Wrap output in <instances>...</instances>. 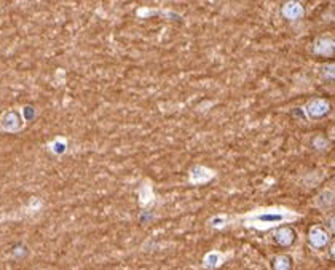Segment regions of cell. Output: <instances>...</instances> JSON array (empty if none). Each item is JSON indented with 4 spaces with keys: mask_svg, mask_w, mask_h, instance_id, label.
<instances>
[{
    "mask_svg": "<svg viewBox=\"0 0 335 270\" xmlns=\"http://www.w3.org/2000/svg\"><path fill=\"white\" fill-rule=\"evenodd\" d=\"M275 240L276 243L281 246H291L296 240V232L289 227H281L278 232L275 233Z\"/></svg>",
    "mask_w": 335,
    "mask_h": 270,
    "instance_id": "30bf717a",
    "label": "cell"
},
{
    "mask_svg": "<svg viewBox=\"0 0 335 270\" xmlns=\"http://www.w3.org/2000/svg\"><path fill=\"white\" fill-rule=\"evenodd\" d=\"M334 64H326L321 67V72H322V77L329 78V80H334Z\"/></svg>",
    "mask_w": 335,
    "mask_h": 270,
    "instance_id": "2e32d148",
    "label": "cell"
},
{
    "mask_svg": "<svg viewBox=\"0 0 335 270\" xmlns=\"http://www.w3.org/2000/svg\"><path fill=\"white\" fill-rule=\"evenodd\" d=\"M281 13L289 21H297L305 15V10H303L302 3L296 2V0H289V2H286L284 5H282Z\"/></svg>",
    "mask_w": 335,
    "mask_h": 270,
    "instance_id": "52a82bcc",
    "label": "cell"
},
{
    "mask_svg": "<svg viewBox=\"0 0 335 270\" xmlns=\"http://www.w3.org/2000/svg\"><path fill=\"white\" fill-rule=\"evenodd\" d=\"M216 177V171L203 165H195L192 170L188 171V182L193 186H200V184H207Z\"/></svg>",
    "mask_w": 335,
    "mask_h": 270,
    "instance_id": "3957f363",
    "label": "cell"
},
{
    "mask_svg": "<svg viewBox=\"0 0 335 270\" xmlns=\"http://www.w3.org/2000/svg\"><path fill=\"white\" fill-rule=\"evenodd\" d=\"M308 240L313 248H322V246H326L329 243V233L322 227L315 226L310 229Z\"/></svg>",
    "mask_w": 335,
    "mask_h": 270,
    "instance_id": "9c48e42d",
    "label": "cell"
},
{
    "mask_svg": "<svg viewBox=\"0 0 335 270\" xmlns=\"http://www.w3.org/2000/svg\"><path fill=\"white\" fill-rule=\"evenodd\" d=\"M230 222H232V217H230V216H227V214H217V216L211 217V219H209V227L219 229V231H221V229L227 227Z\"/></svg>",
    "mask_w": 335,
    "mask_h": 270,
    "instance_id": "7c38bea8",
    "label": "cell"
},
{
    "mask_svg": "<svg viewBox=\"0 0 335 270\" xmlns=\"http://www.w3.org/2000/svg\"><path fill=\"white\" fill-rule=\"evenodd\" d=\"M137 200H139V205L147 208V206H152L155 203V193H153V187L149 181H142V184L137 189Z\"/></svg>",
    "mask_w": 335,
    "mask_h": 270,
    "instance_id": "ba28073f",
    "label": "cell"
},
{
    "mask_svg": "<svg viewBox=\"0 0 335 270\" xmlns=\"http://www.w3.org/2000/svg\"><path fill=\"white\" fill-rule=\"evenodd\" d=\"M232 256V252H228V254H225V252L219 251V250H214V251H209L206 252L205 257H203V267L205 269H219L222 266V264L228 259V257Z\"/></svg>",
    "mask_w": 335,
    "mask_h": 270,
    "instance_id": "5b68a950",
    "label": "cell"
},
{
    "mask_svg": "<svg viewBox=\"0 0 335 270\" xmlns=\"http://www.w3.org/2000/svg\"><path fill=\"white\" fill-rule=\"evenodd\" d=\"M303 111L308 118H321L331 112V102L322 97H313L305 104Z\"/></svg>",
    "mask_w": 335,
    "mask_h": 270,
    "instance_id": "7a4b0ae2",
    "label": "cell"
},
{
    "mask_svg": "<svg viewBox=\"0 0 335 270\" xmlns=\"http://www.w3.org/2000/svg\"><path fill=\"white\" fill-rule=\"evenodd\" d=\"M315 205L317 206V208H321V210H327V208H332V205H334V191L331 189H326V191H322L319 195L316 197L315 200Z\"/></svg>",
    "mask_w": 335,
    "mask_h": 270,
    "instance_id": "8fae6325",
    "label": "cell"
},
{
    "mask_svg": "<svg viewBox=\"0 0 335 270\" xmlns=\"http://www.w3.org/2000/svg\"><path fill=\"white\" fill-rule=\"evenodd\" d=\"M51 149H53L55 154H57V155L62 154L66 151V141L64 139H56L53 144H51Z\"/></svg>",
    "mask_w": 335,
    "mask_h": 270,
    "instance_id": "9a60e30c",
    "label": "cell"
},
{
    "mask_svg": "<svg viewBox=\"0 0 335 270\" xmlns=\"http://www.w3.org/2000/svg\"><path fill=\"white\" fill-rule=\"evenodd\" d=\"M292 262L289 256H276L273 261V269L275 270H291Z\"/></svg>",
    "mask_w": 335,
    "mask_h": 270,
    "instance_id": "4fadbf2b",
    "label": "cell"
},
{
    "mask_svg": "<svg viewBox=\"0 0 335 270\" xmlns=\"http://www.w3.org/2000/svg\"><path fill=\"white\" fill-rule=\"evenodd\" d=\"M300 214L292 210L282 206H271V208H257L241 217L244 219L246 227L257 229V231H268L271 227H278L284 222H292L298 219Z\"/></svg>",
    "mask_w": 335,
    "mask_h": 270,
    "instance_id": "6da1fadb",
    "label": "cell"
},
{
    "mask_svg": "<svg viewBox=\"0 0 335 270\" xmlns=\"http://www.w3.org/2000/svg\"><path fill=\"white\" fill-rule=\"evenodd\" d=\"M335 50V42L332 37L322 36L317 37L313 43V51L317 56H332Z\"/></svg>",
    "mask_w": 335,
    "mask_h": 270,
    "instance_id": "8992f818",
    "label": "cell"
},
{
    "mask_svg": "<svg viewBox=\"0 0 335 270\" xmlns=\"http://www.w3.org/2000/svg\"><path fill=\"white\" fill-rule=\"evenodd\" d=\"M22 126H24V123H22L19 114L16 111H8L0 117V128L5 131L16 133V131H19Z\"/></svg>",
    "mask_w": 335,
    "mask_h": 270,
    "instance_id": "277c9868",
    "label": "cell"
},
{
    "mask_svg": "<svg viewBox=\"0 0 335 270\" xmlns=\"http://www.w3.org/2000/svg\"><path fill=\"white\" fill-rule=\"evenodd\" d=\"M313 147L316 151H326V149H329V141L324 136H316L313 139Z\"/></svg>",
    "mask_w": 335,
    "mask_h": 270,
    "instance_id": "5bb4252c",
    "label": "cell"
}]
</instances>
